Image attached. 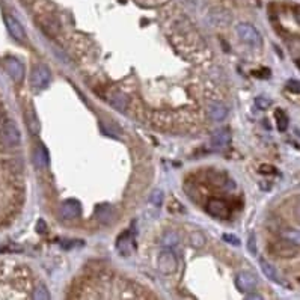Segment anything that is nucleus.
Wrapping results in <instances>:
<instances>
[{"label": "nucleus", "instance_id": "f8f14e48", "mask_svg": "<svg viewBox=\"0 0 300 300\" xmlns=\"http://www.w3.org/2000/svg\"><path fill=\"white\" fill-rule=\"evenodd\" d=\"M34 163L38 169H47V166H48V151L44 145H38L35 148Z\"/></svg>", "mask_w": 300, "mask_h": 300}, {"label": "nucleus", "instance_id": "423d86ee", "mask_svg": "<svg viewBox=\"0 0 300 300\" xmlns=\"http://www.w3.org/2000/svg\"><path fill=\"white\" fill-rule=\"evenodd\" d=\"M82 215V207H80V202L76 201V199H68L62 204V208H61V217L64 220H74L77 217H80Z\"/></svg>", "mask_w": 300, "mask_h": 300}, {"label": "nucleus", "instance_id": "20e7f679", "mask_svg": "<svg viewBox=\"0 0 300 300\" xmlns=\"http://www.w3.org/2000/svg\"><path fill=\"white\" fill-rule=\"evenodd\" d=\"M178 267V259L173 255L172 251H163L159 255V270L163 275H171Z\"/></svg>", "mask_w": 300, "mask_h": 300}, {"label": "nucleus", "instance_id": "a878e982", "mask_svg": "<svg viewBox=\"0 0 300 300\" xmlns=\"http://www.w3.org/2000/svg\"><path fill=\"white\" fill-rule=\"evenodd\" d=\"M37 231L41 232V234H44V232L47 231V225H45V222H44L43 219L38 220V223H37Z\"/></svg>", "mask_w": 300, "mask_h": 300}, {"label": "nucleus", "instance_id": "ddd939ff", "mask_svg": "<svg viewBox=\"0 0 300 300\" xmlns=\"http://www.w3.org/2000/svg\"><path fill=\"white\" fill-rule=\"evenodd\" d=\"M259 267H261L262 273L267 276V279H272V281H273V282H276V284H282V279L279 278V275H278L276 268H275L272 264H268V262H267V261H264V259H259Z\"/></svg>", "mask_w": 300, "mask_h": 300}, {"label": "nucleus", "instance_id": "a211bd4d", "mask_svg": "<svg viewBox=\"0 0 300 300\" xmlns=\"http://www.w3.org/2000/svg\"><path fill=\"white\" fill-rule=\"evenodd\" d=\"M163 192L162 190H159V189H156V190H153V193L149 195V202L154 205V207H162V204H163Z\"/></svg>", "mask_w": 300, "mask_h": 300}, {"label": "nucleus", "instance_id": "4468645a", "mask_svg": "<svg viewBox=\"0 0 300 300\" xmlns=\"http://www.w3.org/2000/svg\"><path fill=\"white\" fill-rule=\"evenodd\" d=\"M208 115H210L212 119H215V121H222V119L226 118L228 109H226L223 104H220V103H213V104H210V107H208Z\"/></svg>", "mask_w": 300, "mask_h": 300}, {"label": "nucleus", "instance_id": "2eb2a0df", "mask_svg": "<svg viewBox=\"0 0 300 300\" xmlns=\"http://www.w3.org/2000/svg\"><path fill=\"white\" fill-rule=\"evenodd\" d=\"M26 123H27V127H29L32 134H38V131H40V121H38V116L35 115L34 110H29L27 112Z\"/></svg>", "mask_w": 300, "mask_h": 300}, {"label": "nucleus", "instance_id": "f257e3e1", "mask_svg": "<svg viewBox=\"0 0 300 300\" xmlns=\"http://www.w3.org/2000/svg\"><path fill=\"white\" fill-rule=\"evenodd\" d=\"M0 143L5 148H18L21 143V134L17 124L11 119L0 123Z\"/></svg>", "mask_w": 300, "mask_h": 300}, {"label": "nucleus", "instance_id": "6ab92c4d", "mask_svg": "<svg viewBox=\"0 0 300 300\" xmlns=\"http://www.w3.org/2000/svg\"><path fill=\"white\" fill-rule=\"evenodd\" d=\"M176 243H178V235H176L173 231H169V232L165 234V237H163V245H166V246H175Z\"/></svg>", "mask_w": 300, "mask_h": 300}, {"label": "nucleus", "instance_id": "7ed1b4c3", "mask_svg": "<svg viewBox=\"0 0 300 300\" xmlns=\"http://www.w3.org/2000/svg\"><path fill=\"white\" fill-rule=\"evenodd\" d=\"M31 83L35 89H45L50 83V70L43 64L37 65L31 76Z\"/></svg>", "mask_w": 300, "mask_h": 300}, {"label": "nucleus", "instance_id": "0eeeda50", "mask_svg": "<svg viewBox=\"0 0 300 300\" xmlns=\"http://www.w3.org/2000/svg\"><path fill=\"white\" fill-rule=\"evenodd\" d=\"M207 212L217 219H228L231 216L229 205L222 199H212L207 204Z\"/></svg>", "mask_w": 300, "mask_h": 300}, {"label": "nucleus", "instance_id": "9b49d317", "mask_svg": "<svg viewBox=\"0 0 300 300\" xmlns=\"http://www.w3.org/2000/svg\"><path fill=\"white\" fill-rule=\"evenodd\" d=\"M231 143V131L229 129L223 127V129H219L217 131H215L213 137H212V145L217 148V149H225L228 148Z\"/></svg>", "mask_w": 300, "mask_h": 300}, {"label": "nucleus", "instance_id": "b1692460", "mask_svg": "<svg viewBox=\"0 0 300 300\" xmlns=\"http://www.w3.org/2000/svg\"><path fill=\"white\" fill-rule=\"evenodd\" d=\"M223 240L228 242V243H232L234 246H238L240 245V240L235 235H232V234H223Z\"/></svg>", "mask_w": 300, "mask_h": 300}, {"label": "nucleus", "instance_id": "f3484780", "mask_svg": "<svg viewBox=\"0 0 300 300\" xmlns=\"http://www.w3.org/2000/svg\"><path fill=\"white\" fill-rule=\"evenodd\" d=\"M275 116H276V119H278V129H279V131H285L287 127H288V116H287V115L284 113V110H281V109L276 110Z\"/></svg>", "mask_w": 300, "mask_h": 300}, {"label": "nucleus", "instance_id": "412c9836", "mask_svg": "<svg viewBox=\"0 0 300 300\" xmlns=\"http://www.w3.org/2000/svg\"><path fill=\"white\" fill-rule=\"evenodd\" d=\"M255 106L259 110H267L272 106V100H267L264 97H258V98H255Z\"/></svg>", "mask_w": 300, "mask_h": 300}, {"label": "nucleus", "instance_id": "dca6fc26", "mask_svg": "<svg viewBox=\"0 0 300 300\" xmlns=\"http://www.w3.org/2000/svg\"><path fill=\"white\" fill-rule=\"evenodd\" d=\"M110 104H112V107H115L116 110L123 112V110H126V107H127V98H124L121 94H116V95L110 100Z\"/></svg>", "mask_w": 300, "mask_h": 300}, {"label": "nucleus", "instance_id": "5701e85b", "mask_svg": "<svg viewBox=\"0 0 300 300\" xmlns=\"http://www.w3.org/2000/svg\"><path fill=\"white\" fill-rule=\"evenodd\" d=\"M204 243H205V237H204L201 232H195V234L192 235V245H193V246L201 248Z\"/></svg>", "mask_w": 300, "mask_h": 300}, {"label": "nucleus", "instance_id": "6e6552de", "mask_svg": "<svg viewBox=\"0 0 300 300\" xmlns=\"http://www.w3.org/2000/svg\"><path fill=\"white\" fill-rule=\"evenodd\" d=\"M116 249L121 255L124 257H130L134 251V240L130 231H126L124 234L119 235L118 242H116Z\"/></svg>", "mask_w": 300, "mask_h": 300}, {"label": "nucleus", "instance_id": "bb28decb", "mask_svg": "<svg viewBox=\"0 0 300 300\" xmlns=\"http://www.w3.org/2000/svg\"><path fill=\"white\" fill-rule=\"evenodd\" d=\"M288 87L293 89L294 92H299V82H290V83H288Z\"/></svg>", "mask_w": 300, "mask_h": 300}, {"label": "nucleus", "instance_id": "393cba45", "mask_svg": "<svg viewBox=\"0 0 300 300\" xmlns=\"http://www.w3.org/2000/svg\"><path fill=\"white\" fill-rule=\"evenodd\" d=\"M259 172L261 173H276V169L273 166H270V165H262L259 168Z\"/></svg>", "mask_w": 300, "mask_h": 300}, {"label": "nucleus", "instance_id": "f03ea898", "mask_svg": "<svg viewBox=\"0 0 300 300\" xmlns=\"http://www.w3.org/2000/svg\"><path fill=\"white\" fill-rule=\"evenodd\" d=\"M237 34H238V37H240L245 43L251 44V45H257V47H259V45L262 44V38H261L259 32H258L254 26H251V24H246V23L238 24V26H237Z\"/></svg>", "mask_w": 300, "mask_h": 300}, {"label": "nucleus", "instance_id": "4be33fe9", "mask_svg": "<svg viewBox=\"0 0 300 300\" xmlns=\"http://www.w3.org/2000/svg\"><path fill=\"white\" fill-rule=\"evenodd\" d=\"M248 251L252 255H257V238H255V234L254 232L249 234V238H248Z\"/></svg>", "mask_w": 300, "mask_h": 300}, {"label": "nucleus", "instance_id": "39448f33", "mask_svg": "<svg viewBox=\"0 0 300 300\" xmlns=\"http://www.w3.org/2000/svg\"><path fill=\"white\" fill-rule=\"evenodd\" d=\"M235 287L242 293H252V291H255V287H257V276L252 273L243 272V273L237 275Z\"/></svg>", "mask_w": 300, "mask_h": 300}, {"label": "nucleus", "instance_id": "aec40b11", "mask_svg": "<svg viewBox=\"0 0 300 300\" xmlns=\"http://www.w3.org/2000/svg\"><path fill=\"white\" fill-rule=\"evenodd\" d=\"M34 299H50V293L47 291V287L44 284H40L35 294H34Z\"/></svg>", "mask_w": 300, "mask_h": 300}, {"label": "nucleus", "instance_id": "1a4fd4ad", "mask_svg": "<svg viewBox=\"0 0 300 300\" xmlns=\"http://www.w3.org/2000/svg\"><path fill=\"white\" fill-rule=\"evenodd\" d=\"M5 68L8 71V74L11 76V79L14 82H21L24 77V68L23 65L17 61V59H6L5 61Z\"/></svg>", "mask_w": 300, "mask_h": 300}, {"label": "nucleus", "instance_id": "9d476101", "mask_svg": "<svg viewBox=\"0 0 300 300\" xmlns=\"http://www.w3.org/2000/svg\"><path fill=\"white\" fill-rule=\"evenodd\" d=\"M5 21H6V27L9 31V34L17 40V41H24L26 40V32L23 29V26L20 24V21L11 15H6L5 17Z\"/></svg>", "mask_w": 300, "mask_h": 300}]
</instances>
